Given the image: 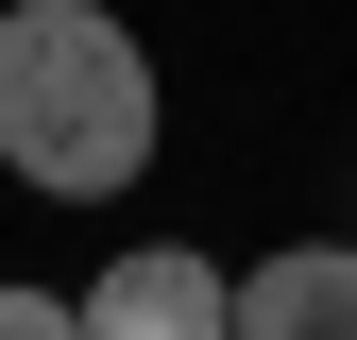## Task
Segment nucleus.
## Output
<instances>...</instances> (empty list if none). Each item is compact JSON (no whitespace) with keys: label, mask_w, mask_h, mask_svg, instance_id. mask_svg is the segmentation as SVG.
<instances>
[{"label":"nucleus","mask_w":357,"mask_h":340,"mask_svg":"<svg viewBox=\"0 0 357 340\" xmlns=\"http://www.w3.org/2000/svg\"><path fill=\"white\" fill-rule=\"evenodd\" d=\"M0 170L34 204H119L153 170V52L85 0H17L0 17Z\"/></svg>","instance_id":"obj_1"},{"label":"nucleus","mask_w":357,"mask_h":340,"mask_svg":"<svg viewBox=\"0 0 357 340\" xmlns=\"http://www.w3.org/2000/svg\"><path fill=\"white\" fill-rule=\"evenodd\" d=\"M0 340H85V307L68 289H0Z\"/></svg>","instance_id":"obj_4"},{"label":"nucleus","mask_w":357,"mask_h":340,"mask_svg":"<svg viewBox=\"0 0 357 340\" xmlns=\"http://www.w3.org/2000/svg\"><path fill=\"white\" fill-rule=\"evenodd\" d=\"M238 340H357V238H289L238 272Z\"/></svg>","instance_id":"obj_3"},{"label":"nucleus","mask_w":357,"mask_h":340,"mask_svg":"<svg viewBox=\"0 0 357 340\" xmlns=\"http://www.w3.org/2000/svg\"><path fill=\"white\" fill-rule=\"evenodd\" d=\"M85 340H238V272L188 238H137L85 272Z\"/></svg>","instance_id":"obj_2"}]
</instances>
